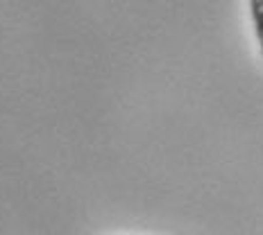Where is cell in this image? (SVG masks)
Listing matches in <instances>:
<instances>
[{
	"label": "cell",
	"instance_id": "6da1fadb",
	"mask_svg": "<svg viewBox=\"0 0 263 235\" xmlns=\"http://www.w3.org/2000/svg\"><path fill=\"white\" fill-rule=\"evenodd\" d=\"M250 12H252V20H254L256 39H259V46H261V54H263V0H250Z\"/></svg>",
	"mask_w": 263,
	"mask_h": 235
}]
</instances>
